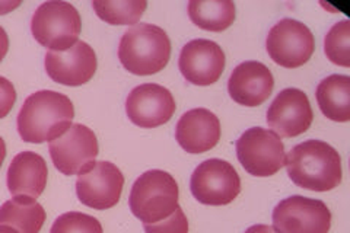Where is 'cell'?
I'll return each instance as SVG.
<instances>
[{
  "label": "cell",
  "mask_w": 350,
  "mask_h": 233,
  "mask_svg": "<svg viewBox=\"0 0 350 233\" xmlns=\"http://www.w3.org/2000/svg\"><path fill=\"white\" fill-rule=\"evenodd\" d=\"M284 166L295 185L325 193L342 184L343 169L338 152L323 140H305L288 153Z\"/></svg>",
  "instance_id": "6da1fadb"
},
{
  "label": "cell",
  "mask_w": 350,
  "mask_h": 233,
  "mask_svg": "<svg viewBox=\"0 0 350 233\" xmlns=\"http://www.w3.org/2000/svg\"><path fill=\"white\" fill-rule=\"evenodd\" d=\"M75 118L70 99L56 91L31 94L18 114V133L27 143H44L60 137Z\"/></svg>",
  "instance_id": "7a4b0ae2"
},
{
  "label": "cell",
  "mask_w": 350,
  "mask_h": 233,
  "mask_svg": "<svg viewBox=\"0 0 350 233\" xmlns=\"http://www.w3.org/2000/svg\"><path fill=\"white\" fill-rule=\"evenodd\" d=\"M171 57V40L161 27L136 24L129 28L118 46V59L136 76L155 74L165 69Z\"/></svg>",
  "instance_id": "3957f363"
},
{
  "label": "cell",
  "mask_w": 350,
  "mask_h": 233,
  "mask_svg": "<svg viewBox=\"0 0 350 233\" xmlns=\"http://www.w3.org/2000/svg\"><path fill=\"white\" fill-rule=\"evenodd\" d=\"M178 184L165 171L152 169L135 181L129 195V206L144 223H157L170 217L178 206Z\"/></svg>",
  "instance_id": "277c9868"
},
{
  "label": "cell",
  "mask_w": 350,
  "mask_h": 233,
  "mask_svg": "<svg viewBox=\"0 0 350 233\" xmlns=\"http://www.w3.org/2000/svg\"><path fill=\"white\" fill-rule=\"evenodd\" d=\"M82 19L73 5L51 0L40 5L31 19V31L42 47L66 51L78 42Z\"/></svg>",
  "instance_id": "5b68a950"
},
{
  "label": "cell",
  "mask_w": 350,
  "mask_h": 233,
  "mask_svg": "<svg viewBox=\"0 0 350 233\" xmlns=\"http://www.w3.org/2000/svg\"><path fill=\"white\" fill-rule=\"evenodd\" d=\"M235 148L243 168L260 178L278 174L286 162L282 139L276 133L262 127L248 128L237 140Z\"/></svg>",
  "instance_id": "8992f818"
},
{
  "label": "cell",
  "mask_w": 350,
  "mask_h": 233,
  "mask_svg": "<svg viewBox=\"0 0 350 233\" xmlns=\"http://www.w3.org/2000/svg\"><path fill=\"white\" fill-rule=\"evenodd\" d=\"M266 49L276 64L286 69H297L312 57L315 38L311 29L301 20L284 18L270 28Z\"/></svg>",
  "instance_id": "52a82bcc"
},
{
  "label": "cell",
  "mask_w": 350,
  "mask_h": 233,
  "mask_svg": "<svg viewBox=\"0 0 350 233\" xmlns=\"http://www.w3.org/2000/svg\"><path fill=\"white\" fill-rule=\"evenodd\" d=\"M190 190L206 206H226L241 193V178L234 166L222 159H207L194 169Z\"/></svg>",
  "instance_id": "ba28073f"
},
{
  "label": "cell",
  "mask_w": 350,
  "mask_h": 233,
  "mask_svg": "<svg viewBox=\"0 0 350 233\" xmlns=\"http://www.w3.org/2000/svg\"><path fill=\"white\" fill-rule=\"evenodd\" d=\"M273 229L278 233H328L332 212L321 200L292 195L273 210Z\"/></svg>",
  "instance_id": "9c48e42d"
},
{
  "label": "cell",
  "mask_w": 350,
  "mask_h": 233,
  "mask_svg": "<svg viewBox=\"0 0 350 233\" xmlns=\"http://www.w3.org/2000/svg\"><path fill=\"white\" fill-rule=\"evenodd\" d=\"M49 152L56 169L63 175H81L95 165L100 146L95 133L83 124H72L69 130L50 141Z\"/></svg>",
  "instance_id": "30bf717a"
},
{
  "label": "cell",
  "mask_w": 350,
  "mask_h": 233,
  "mask_svg": "<svg viewBox=\"0 0 350 233\" xmlns=\"http://www.w3.org/2000/svg\"><path fill=\"white\" fill-rule=\"evenodd\" d=\"M124 175L111 162H95L90 171L78 176L76 194L79 202L94 210H108L122 198Z\"/></svg>",
  "instance_id": "8fae6325"
},
{
  "label": "cell",
  "mask_w": 350,
  "mask_h": 233,
  "mask_svg": "<svg viewBox=\"0 0 350 233\" xmlns=\"http://www.w3.org/2000/svg\"><path fill=\"white\" fill-rule=\"evenodd\" d=\"M177 105L170 90L158 83H144L131 90L126 99V113L131 123L142 128L167 124Z\"/></svg>",
  "instance_id": "7c38bea8"
},
{
  "label": "cell",
  "mask_w": 350,
  "mask_h": 233,
  "mask_svg": "<svg viewBox=\"0 0 350 233\" xmlns=\"http://www.w3.org/2000/svg\"><path fill=\"white\" fill-rule=\"evenodd\" d=\"M314 113L306 94L298 87H286L273 99L267 109V123L279 137H297L312 124Z\"/></svg>",
  "instance_id": "4fadbf2b"
},
{
  "label": "cell",
  "mask_w": 350,
  "mask_h": 233,
  "mask_svg": "<svg viewBox=\"0 0 350 233\" xmlns=\"http://www.w3.org/2000/svg\"><path fill=\"white\" fill-rule=\"evenodd\" d=\"M225 53L217 42L206 38L189 41L181 49L178 68L185 81L197 86H209L225 70Z\"/></svg>",
  "instance_id": "5bb4252c"
},
{
  "label": "cell",
  "mask_w": 350,
  "mask_h": 233,
  "mask_svg": "<svg viewBox=\"0 0 350 233\" xmlns=\"http://www.w3.org/2000/svg\"><path fill=\"white\" fill-rule=\"evenodd\" d=\"M44 66L51 81L64 86H81L94 77L98 60L90 44L78 41L66 51H49Z\"/></svg>",
  "instance_id": "9a60e30c"
},
{
  "label": "cell",
  "mask_w": 350,
  "mask_h": 233,
  "mask_svg": "<svg viewBox=\"0 0 350 233\" xmlns=\"http://www.w3.org/2000/svg\"><path fill=\"white\" fill-rule=\"evenodd\" d=\"M275 87V77L266 64L256 60L239 63L228 81V92L244 107H258L266 102Z\"/></svg>",
  "instance_id": "2e32d148"
},
{
  "label": "cell",
  "mask_w": 350,
  "mask_h": 233,
  "mask_svg": "<svg viewBox=\"0 0 350 233\" xmlns=\"http://www.w3.org/2000/svg\"><path fill=\"white\" fill-rule=\"evenodd\" d=\"M175 139L187 153L209 152L221 140V121L209 109L193 108L180 117Z\"/></svg>",
  "instance_id": "e0dca14e"
},
{
  "label": "cell",
  "mask_w": 350,
  "mask_h": 233,
  "mask_svg": "<svg viewBox=\"0 0 350 233\" xmlns=\"http://www.w3.org/2000/svg\"><path fill=\"white\" fill-rule=\"evenodd\" d=\"M47 163L41 154L25 150L18 153L8 169V188L12 195L38 198L46 190Z\"/></svg>",
  "instance_id": "ac0fdd59"
},
{
  "label": "cell",
  "mask_w": 350,
  "mask_h": 233,
  "mask_svg": "<svg viewBox=\"0 0 350 233\" xmlns=\"http://www.w3.org/2000/svg\"><path fill=\"white\" fill-rule=\"evenodd\" d=\"M315 98L321 113L337 123L350 120V77L330 74L317 86Z\"/></svg>",
  "instance_id": "d6986e66"
},
{
  "label": "cell",
  "mask_w": 350,
  "mask_h": 233,
  "mask_svg": "<svg viewBox=\"0 0 350 233\" xmlns=\"http://www.w3.org/2000/svg\"><path fill=\"white\" fill-rule=\"evenodd\" d=\"M46 221V210L36 198L16 195L0 206V225L19 233H40Z\"/></svg>",
  "instance_id": "ffe728a7"
},
{
  "label": "cell",
  "mask_w": 350,
  "mask_h": 233,
  "mask_svg": "<svg viewBox=\"0 0 350 233\" xmlns=\"http://www.w3.org/2000/svg\"><path fill=\"white\" fill-rule=\"evenodd\" d=\"M187 8L193 24L212 32L228 29L237 15L235 3L231 0H191Z\"/></svg>",
  "instance_id": "44dd1931"
},
{
  "label": "cell",
  "mask_w": 350,
  "mask_h": 233,
  "mask_svg": "<svg viewBox=\"0 0 350 233\" xmlns=\"http://www.w3.org/2000/svg\"><path fill=\"white\" fill-rule=\"evenodd\" d=\"M92 8L98 18L109 25H135L148 8L145 0H95Z\"/></svg>",
  "instance_id": "7402d4cb"
},
{
  "label": "cell",
  "mask_w": 350,
  "mask_h": 233,
  "mask_svg": "<svg viewBox=\"0 0 350 233\" xmlns=\"http://www.w3.org/2000/svg\"><path fill=\"white\" fill-rule=\"evenodd\" d=\"M324 51L332 63L349 68L350 66V22L343 19L328 29L324 38Z\"/></svg>",
  "instance_id": "603a6c76"
},
{
  "label": "cell",
  "mask_w": 350,
  "mask_h": 233,
  "mask_svg": "<svg viewBox=\"0 0 350 233\" xmlns=\"http://www.w3.org/2000/svg\"><path fill=\"white\" fill-rule=\"evenodd\" d=\"M50 233H104V230L96 217L79 212H69L54 220Z\"/></svg>",
  "instance_id": "cb8c5ba5"
},
{
  "label": "cell",
  "mask_w": 350,
  "mask_h": 233,
  "mask_svg": "<svg viewBox=\"0 0 350 233\" xmlns=\"http://www.w3.org/2000/svg\"><path fill=\"white\" fill-rule=\"evenodd\" d=\"M146 233H189V220L183 208L178 207L175 212L157 223H144Z\"/></svg>",
  "instance_id": "d4e9b609"
},
{
  "label": "cell",
  "mask_w": 350,
  "mask_h": 233,
  "mask_svg": "<svg viewBox=\"0 0 350 233\" xmlns=\"http://www.w3.org/2000/svg\"><path fill=\"white\" fill-rule=\"evenodd\" d=\"M16 102V91L6 77L0 76V118H5Z\"/></svg>",
  "instance_id": "484cf974"
},
{
  "label": "cell",
  "mask_w": 350,
  "mask_h": 233,
  "mask_svg": "<svg viewBox=\"0 0 350 233\" xmlns=\"http://www.w3.org/2000/svg\"><path fill=\"white\" fill-rule=\"evenodd\" d=\"M8 50H9V37L6 34V31L3 29V27L0 25V63H2V60L5 59Z\"/></svg>",
  "instance_id": "4316f807"
},
{
  "label": "cell",
  "mask_w": 350,
  "mask_h": 233,
  "mask_svg": "<svg viewBox=\"0 0 350 233\" xmlns=\"http://www.w3.org/2000/svg\"><path fill=\"white\" fill-rule=\"evenodd\" d=\"M244 233H278L273 226L269 225H254L250 226Z\"/></svg>",
  "instance_id": "83f0119b"
},
{
  "label": "cell",
  "mask_w": 350,
  "mask_h": 233,
  "mask_svg": "<svg viewBox=\"0 0 350 233\" xmlns=\"http://www.w3.org/2000/svg\"><path fill=\"white\" fill-rule=\"evenodd\" d=\"M18 6H21V2H0V15L12 12Z\"/></svg>",
  "instance_id": "f1b7e54d"
},
{
  "label": "cell",
  "mask_w": 350,
  "mask_h": 233,
  "mask_svg": "<svg viewBox=\"0 0 350 233\" xmlns=\"http://www.w3.org/2000/svg\"><path fill=\"white\" fill-rule=\"evenodd\" d=\"M5 158H6V143L2 137H0V168H2Z\"/></svg>",
  "instance_id": "f546056e"
},
{
  "label": "cell",
  "mask_w": 350,
  "mask_h": 233,
  "mask_svg": "<svg viewBox=\"0 0 350 233\" xmlns=\"http://www.w3.org/2000/svg\"><path fill=\"white\" fill-rule=\"evenodd\" d=\"M0 233H19L18 230H15L14 228H10V226H3V225H0Z\"/></svg>",
  "instance_id": "4dcf8cb0"
}]
</instances>
